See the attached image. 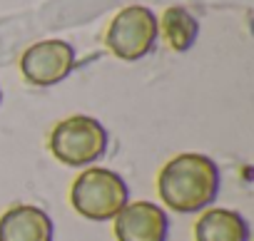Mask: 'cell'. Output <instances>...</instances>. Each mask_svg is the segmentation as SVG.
<instances>
[{
	"label": "cell",
	"instance_id": "cell-1",
	"mask_svg": "<svg viewBox=\"0 0 254 241\" xmlns=\"http://www.w3.org/2000/svg\"><path fill=\"white\" fill-rule=\"evenodd\" d=\"M157 194L175 214L204 211L219 194V169L207 154L182 152L160 169Z\"/></svg>",
	"mask_w": 254,
	"mask_h": 241
},
{
	"label": "cell",
	"instance_id": "cell-2",
	"mask_svg": "<svg viewBox=\"0 0 254 241\" xmlns=\"http://www.w3.org/2000/svg\"><path fill=\"white\" fill-rule=\"evenodd\" d=\"M130 201L125 179L105 167H87L70 187L72 209L87 221H112Z\"/></svg>",
	"mask_w": 254,
	"mask_h": 241
},
{
	"label": "cell",
	"instance_id": "cell-3",
	"mask_svg": "<svg viewBox=\"0 0 254 241\" xmlns=\"http://www.w3.org/2000/svg\"><path fill=\"white\" fill-rule=\"evenodd\" d=\"M110 145L107 130L87 114L65 117L53 127L48 147L53 157L65 167H90L105 157Z\"/></svg>",
	"mask_w": 254,
	"mask_h": 241
},
{
	"label": "cell",
	"instance_id": "cell-4",
	"mask_svg": "<svg viewBox=\"0 0 254 241\" xmlns=\"http://www.w3.org/2000/svg\"><path fill=\"white\" fill-rule=\"evenodd\" d=\"M157 38H160L157 15L147 5H127L110 20L105 33V45L117 60L135 62L155 50Z\"/></svg>",
	"mask_w": 254,
	"mask_h": 241
},
{
	"label": "cell",
	"instance_id": "cell-5",
	"mask_svg": "<svg viewBox=\"0 0 254 241\" xmlns=\"http://www.w3.org/2000/svg\"><path fill=\"white\" fill-rule=\"evenodd\" d=\"M75 70V48L65 40H40L20 55V75L33 87H53Z\"/></svg>",
	"mask_w": 254,
	"mask_h": 241
},
{
	"label": "cell",
	"instance_id": "cell-6",
	"mask_svg": "<svg viewBox=\"0 0 254 241\" xmlns=\"http://www.w3.org/2000/svg\"><path fill=\"white\" fill-rule=\"evenodd\" d=\"M117 241H167L170 216L155 201H127L112 219Z\"/></svg>",
	"mask_w": 254,
	"mask_h": 241
},
{
	"label": "cell",
	"instance_id": "cell-7",
	"mask_svg": "<svg viewBox=\"0 0 254 241\" xmlns=\"http://www.w3.org/2000/svg\"><path fill=\"white\" fill-rule=\"evenodd\" d=\"M0 241H55V224L40 206L18 204L0 216Z\"/></svg>",
	"mask_w": 254,
	"mask_h": 241
},
{
	"label": "cell",
	"instance_id": "cell-8",
	"mask_svg": "<svg viewBox=\"0 0 254 241\" xmlns=\"http://www.w3.org/2000/svg\"><path fill=\"white\" fill-rule=\"evenodd\" d=\"M252 231L239 211L209 206L194 224V241H249Z\"/></svg>",
	"mask_w": 254,
	"mask_h": 241
},
{
	"label": "cell",
	"instance_id": "cell-9",
	"mask_svg": "<svg viewBox=\"0 0 254 241\" xmlns=\"http://www.w3.org/2000/svg\"><path fill=\"white\" fill-rule=\"evenodd\" d=\"M157 25H160V33L165 35L167 45L175 50V52H187L194 43H197V35H199V23L197 18L182 8V5H172L162 13V18H157Z\"/></svg>",
	"mask_w": 254,
	"mask_h": 241
},
{
	"label": "cell",
	"instance_id": "cell-10",
	"mask_svg": "<svg viewBox=\"0 0 254 241\" xmlns=\"http://www.w3.org/2000/svg\"><path fill=\"white\" fill-rule=\"evenodd\" d=\"M0 99H3V92H0Z\"/></svg>",
	"mask_w": 254,
	"mask_h": 241
}]
</instances>
